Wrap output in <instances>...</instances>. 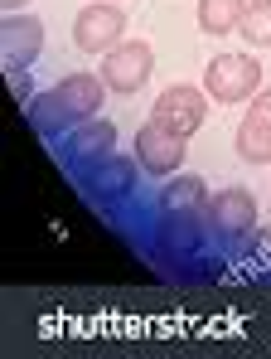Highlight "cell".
Listing matches in <instances>:
<instances>
[{
    "label": "cell",
    "mask_w": 271,
    "mask_h": 359,
    "mask_svg": "<svg viewBox=\"0 0 271 359\" xmlns=\"http://www.w3.org/2000/svg\"><path fill=\"white\" fill-rule=\"evenodd\" d=\"M107 83H102V73H68V78H58L54 93H49V112L63 121H88L102 112V102H107Z\"/></svg>",
    "instance_id": "5"
},
{
    "label": "cell",
    "mask_w": 271,
    "mask_h": 359,
    "mask_svg": "<svg viewBox=\"0 0 271 359\" xmlns=\"http://www.w3.org/2000/svg\"><path fill=\"white\" fill-rule=\"evenodd\" d=\"M232 146H237V156L247 165H271V88H262L247 102V117L237 121Z\"/></svg>",
    "instance_id": "8"
},
{
    "label": "cell",
    "mask_w": 271,
    "mask_h": 359,
    "mask_svg": "<svg viewBox=\"0 0 271 359\" xmlns=\"http://www.w3.org/2000/svg\"><path fill=\"white\" fill-rule=\"evenodd\" d=\"M204 88L209 97L223 107H237V102H252L262 93V63L252 54H214L209 73H204Z\"/></svg>",
    "instance_id": "1"
},
{
    "label": "cell",
    "mask_w": 271,
    "mask_h": 359,
    "mask_svg": "<svg viewBox=\"0 0 271 359\" xmlns=\"http://www.w3.org/2000/svg\"><path fill=\"white\" fill-rule=\"evenodd\" d=\"M209 184L199 175H169L165 184V214L174 219V224H199V219H209Z\"/></svg>",
    "instance_id": "10"
},
{
    "label": "cell",
    "mask_w": 271,
    "mask_h": 359,
    "mask_svg": "<svg viewBox=\"0 0 271 359\" xmlns=\"http://www.w3.org/2000/svg\"><path fill=\"white\" fill-rule=\"evenodd\" d=\"M184 156H189V136H179V131L160 126L155 117L136 131V161H141L146 175L169 180L174 170H184Z\"/></svg>",
    "instance_id": "3"
},
{
    "label": "cell",
    "mask_w": 271,
    "mask_h": 359,
    "mask_svg": "<svg viewBox=\"0 0 271 359\" xmlns=\"http://www.w3.org/2000/svg\"><path fill=\"white\" fill-rule=\"evenodd\" d=\"M116 5H121V0H116Z\"/></svg>",
    "instance_id": "16"
},
{
    "label": "cell",
    "mask_w": 271,
    "mask_h": 359,
    "mask_svg": "<svg viewBox=\"0 0 271 359\" xmlns=\"http://www.w3.org/2000/svg\"><path fill=\"white\" fill-rule=\"evenodd\" d=\"M247 44H271V0H247V15L237 25Z\"/></svg>",
    "instance_id": "13"
},
{
    "label": "cell",
    "mask_w": 271,
    "mask_h": 359,
    "mask_svg": "<svg viewBox=\"0 0 271 359\" xmlns=\"http://www.w3.org/2000/svg\"><path fill=\"white\" fill-rule=\"evenodd\" d=\"M0 54H5V68L20 73L44 54V20L39 15H5V29H0Z\"/></svg>",
    "instance_id": "9"
},
{
    "label": "cell",
    "mask_w": 271,
    "mask_h": 359,
    "mask_svg": "<svg viewBox=\"0 0 271 359\" xmlns=\"http://www.w3.org/2000/svg\"><path fill=\"white\" fill-rule=\"evenodd\" d=\"M116 151V126L102 117H88V121H73V136H68V156L92 165V161H107Z\"/></svg>",
    "instance_id": "11"
},
{
    "label": "cell",
    "mask_w": 271,
    "mask_h": 359,
    "mask_svg": "<svg viewBox=\"0 0 271 359\" xmlns=\"http://www.w3.org/2000/svg\"><path fill=\"white\" fill-rule=\"evenodd\" d=\"M121 39H126V15H121L116 0H92L73 15V44L83 54H107Z\"/></svg>",
    "instance_id": "4"
},
{
    "label": "cell",
    "mask_w": 271,
    "mask_h": 359,
    "mask_svg": "<svg viewBox=\"0 0 271 359\" xmlns=\"http://www.w3.org/2000/svg\"><path fill=\"white\" fill-rule=\"evenodd\" d=\"M0 5H5V15H15V10H25L29 0H0Z\"/></svg>",
    "instance_id": "15"
},
{
    "label": "cell",
    "mask_w": 271,
    "mask_h": 359,
    "mask_svg": "<svg viewBox=\"0 0 271 359\" xmlns=\"http://www.w3.org/2000/svg\"><path fill=\"white\" fill-rule=\"evenodd\" d=\"M151 68H155V49L146 39H121L102 54V83L116 97H131L151 83Z\"/></svg>",
    "instance_id": "2"
},
{
    "label": "cell",
    "mask_w": 271,
    "mask_h": 359,
    "mask_svg": "<svg viewBox=\"0 0 271 359\" xmlns=\"http://www.w3.org/2000/svg\"><path fill=\"white\" fill-rule=\"evenodd\" d=\"M242 15H247V0H199V29L214 39L232 34L242 25Z\"/></svg>",
    "instance_id": "12"
},
{
    "label": "cell",
    "mask_w": 271,
    "mask_h": 359,
    "mask_svg": "<svg viewBox=\"0 0 271 359\" xmlns=\"http://www.w3.org/2000/svg\"><path fill=\"white\" fill-rule=\"evenodd\" d=\"M151 117L169 126V131H179V136H194L204 117H209V88H194V83H169L160 97H155V107H151Z\"/></svg>",
    "instance_id": "6"
},
{
    "label": "cell",
    "mask_w": 271,
    "mask_h": 359,
    "mask_svg": "<svg viewBox=\"0 0 271 359\" xmlns=\"http://www.w3.org/2000/svg\"><path fill=\"white\" fill-rule=\"evenodd\" d=\"M209 224H214L218 238H228V243L247 238V233L257 229V194H252L247 184L218 189L214 199H209Z\"/></svg>",
    "instance_id": "7"
},
{
    "label": "cell",
    "mask_w": 271,
    "mask_h": 359,
    "mask_svg": "<svg viewBox=\"0 0 271 359\" xmlns=\"http://www.w3.org/2000/svg\"><path fill=\"white\" fill-rule=\"evenodd\" d=\"M107 175H102V189L107 194H126L131 184H136V170H141V161H111L107 156V165H102Z\"/></svg>",
    "instance_id": "14"
}]
</instances>
